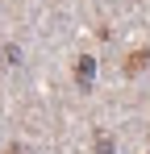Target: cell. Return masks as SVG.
Instances as JSON below:
<instances>
[{
    "label": "cell",
    "instance_id": "7a4b0ae2",
    "mask_svg": "<svg viewBox=\"0 0 150 154\" xmlns=\"http://www.w3.org/2000/svg\"><path fill=\"white\" fill-rule=\"evenodd\" d=\"M96 154H113V142H108V137H100V142H96Z\"/></svg>",
    "mask_w": 150,
    "mask_h": 154
},
{
    "label": "cell",
    "instance_id": "6da1fadb",
    "mask_svg": "<svg viewBox=\"0 0 150 154\" xmlns=\"http://www.w3.org/2000/svg\"><path fill=\"white\" fill-rule=\"evenodd\" d=\"M92 79H96V58L83 54V58L75 63V83H79V88H92Z\"/></svg>",
    "mask_w": 150,
    "mask_h": 154
}]
</instances>
